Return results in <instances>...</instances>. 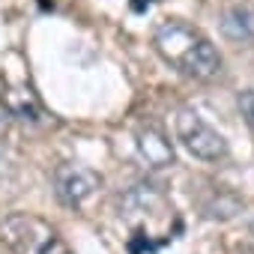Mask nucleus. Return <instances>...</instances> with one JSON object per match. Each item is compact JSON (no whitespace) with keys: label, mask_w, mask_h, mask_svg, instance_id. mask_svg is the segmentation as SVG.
Segmentation results:
<instances>
[{"label":"nucleus","mask_w":254,"mask_h":254,"mask_svg":"<svg viewBox=\"0 0 254 254\" xmlns=\"http://www.w3.org/2000/svg\"><path fill=\"white\" fill-rule=\"evenodd\" d=\"M6 108H9V114H15L21 120H39V114H42L39 99L33 96L30 87H9L6 90Z\"/></svg>","instance_id":"7"},{"label":"nucleus","mask_w":254,"mask_h":254,"mask_svg":"<svg viewBox=\"0 0 254 254\" xmlns=\"http://www.w3.org/2000/svg\"><path fill=\"white\" fill-rule=\"evenodd\" d=\"M0 239L12 254H63L57 230L30 212L6 215L0 221Z\"/></svg>","instance_id":"2"},{"label":"nucleus","mask_w":254,"mask_h":254,"mask_svg":"<svg viewBox=\"0 0 254 254\" xmlns=\"http://www.w3.org/2000/svg\"><path fill=\"white\" fill-rule=\"evenodd\" d=\"M239 111H242L245 123L254 129V90H248V93H242V96H239Z\"/></svg>","instance_id":"8"},{"label":"nucleus","mask_w":254,"mask_h":254,"mask_svg":"<svg viewBox=\"0 0 254 254\" xmlns=\"http://www.w3.org/2000/svg\"><path fill=\"white\" fill-rule=\"evenodd\" d=\"M102 186V177L93 168L84 165H60L54 171V191L66 206H81L87 203Z\"/></svg>","instance_id":"4"},{"label":"nucleus","mask_w":254,"mask_h":254,"mask_svg":"<svg viewBox=\"0 0 254 254\" xmlns=\"http://www.w3.org/2000/svg\"><path fill=\"white\" fill-rule=\"evenodd\" d=\"M9 117H12V114H9V108L0 102V141H3V138H6V132H9Z\"/></svg>","instance_id":"9"},{"label":"nucleus","mask_w":254,"mask_h":254,"mask_svg":"<svg viewBox=\"0 0 254 254\" xmlns=\"http://www.w3.org/2000/svg\"><path fill=\"white\" fill-rule=\"evenodd\" d=\"M153 48L168 66L194 81H212L221 72L218 48L186 21H165L153 36Z\"/></svg>","instance_id":"1"},{"label":"nucleus","mask_w":254,"mask_h":254,"mask_svg":"<svg viewBox=\"0 0 254 254\" xmlns=\"http://www.w3.org/2000/svg\"><path fill=\"white\" fill-rule=\"evenodd\" d=\"M135 144H138V156L150 165V168H171L174 165V147L168 141V135L159 129L156 123H144L138 135H135Z\"/></svg>","instance_id":"5"},{"label":"nucleus","mask_w":254,"mask_h":254,"mask_svg":"<svg viewBox=\"0 0 254 254\" xmlns=\"http://www.w3.org/2000/svg\"><path fill=\"white\" fill-rule=\"evenodd\" d=\"M177 141L200 162H221L227 156V141L191 108H183L174 120Z\"/></svg>","instance_id":"3"},{"label":"nucleus","mask_w":254,"mask_h":254,"mask_svg":"<svg viewBox=\"0 0 254 254\" xmlns=\"http://www.w3.org/2000/svg\"><path fill=\"white\" fill-rule=\"evenodd\" d=\"M221 33L233 42H254V3L242 0L227 6L221 15Z\"/></svg>","instance_id":"6"}]
</instances>
